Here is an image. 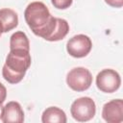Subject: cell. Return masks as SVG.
Masks as SVG:
<instances>
[{"mask_svg": "<svg viewBox=\"0 0 123 123\" xmlns=\"http://www.w3.org/2000/svg\"><path fill=\"white\" fill-rule=\"evenodd\" d=\"M31 65L30 51L25 49H12L6 58L2 68L3 78L10 84L21 82Z\"/></svg>", "mask_w": 123, "mask_h": 123, "instance_id": "6da1fadb", "label": "cell"}, {"mask_svg": "<svg viewBox=\"0 0 123 123\" xmlns=\"http://www.w3.org/2000/svg\"><path fill=\"white\" fill-rule=\"evenodd\" d=\"M51 16L52 15L46 5L39 1L30 3L24 12L25 21L36 36H38L50 20Z\"/></svg>", "mask_w": 123, "mask_h": 123, "instance_id": "7a4b0ae2", "label": "cell"}, {"mask_svg": "<svg viewBox=\"0 0 123 123\" xmlns=\"http://www.w3.org/2000/svg\"><path fill=\"white\" fill-rule=\"evenodd\" d=\"M68 32L69 24L65 19L51 16L50 20L37 37H40L48 41H58L64 38Z\"/></svg>", "mask_w": 123, "mask_h": 123, "instance_id": "3957f363", "label": "cell"}, {"mask_svg": "<svg viewBox=\"0 0 123 123\" xmlns=\"http://www.w3.org/2000/svg\"><path fill=\"white\" fill-rule=\"evenodd\" d=\"M70 112L75 120L79 122H86L94 117L96 106L90 97H80L72 103Z\"/></svg>", "mask_w": 123, "mask_h": 123, "instance_id": "277c9868", "label": "cell"}, {"mask_svg": "<svg viewBox=\"0 0 123 123\" xmlns=\"http://www.w3.org/2000/svg\"><path fill=\"white\" fill-rule=\"evenodd\" d=\"M66 84L75 91H85L89 88L92 84V75L90 71L85 67H75L67 73Z\"/></svg>", "mask_w": 123, "mask_h": 123, "instance_id": "5b68a950", "label": "cell"}, {"mask_svg": "<svg viewBox=\"0 0 123 123\" xmlns=\"http://www.w3.org/2000/svg\"><path fill=\"white\" fill-rule=\"evenodd\" d=\"M120 75L113 69H103L96 76V86L98 89L105 93L116 91L120 87Z\"/></svg>", "mask_w": 123, "mask_h": 123, "instance_id": "8992f818", "label": "cell"}, {"mask_svg": "<svg viewBox=\"0 0 123 123\" xmlns=\"http://www.w3.org/2000/svg\"><path fill=\"white\" fill-rule=\"evenodd\" d=\"M92 48L91 39L83 34L72 37L66 43L67 53L73 58H84L87 56Z\"/></svg>", "mask_w": 123, "mask_h": 123, "instance_id": "52a82bcc", "label": "cell"}, {"mask_svg": "<svg viewBox=\"0 0 123 123\" xmlns=\"http://www.w3.org/2000/svg\"><path fill=\"white\" fill-rule=\"evenodd\" d=\"M102 117L108 123H120L123 121V101L111 100L103 106Z\"/></svg>", "mask_w": 123, "mask_h": 123, "instance_id": "ba28073f", "label": "cell"}, {"mask_svg": "<svg viewBox=\"0 0 123 123\" xmlns=\"http://www.w3.org/2000/svg\"><path fill=\"white\" fill-rule=\"evenodd\" d=\"M1 120L4 123L10 122H18L21 123L24 121V111L18 102L11 101L3 107Z\"/></svg>", "mask_w": 123, "mask_h": 123, "instance_id": "9c48e42d", "label": "cell"}, {"mask_svg": "<svg viewBox=\"0 0 123 123\" xmlns=\"http://www.w3.org/2000/svg\"><path fill=\"white\" fill-rule=\"evenodd\" d=\"M18 25V15L17 13L8 8L0 10V29L2 33H7L14 29Z\"/></svg>", "mask_w": 123, "mask_h": 123, "instance_id": "30bf717a", "label": "cell"}, {"mask_svg": "<svg viewBox=\"0 0 123 123\" xmlns=\"http://www.w3.org/2000/svg\"><path fill=\"white\" fill-rule=\"evenodd\" d=\"M41 121L43 123H49V122L65 123L66 114L62 110H61L58 107H49L42 112Z\"/></svg>", "mask_w": 123, "mask_h": 123, "instance_id": "8fae6325", "label": "cell"}, {"mask_svg": "<svg viewBox=\"0 0 123 123\" xmlns=\"http://www.w3.org/2000/svg\"><path fill=\"white\" fill-rule=\"evenodd\" d=\"M12 49H25L30 51V42L25 33L17 31L11 36L10 50Z\"/></svg>", "mask_w": 123, "mask_h": 123, "instance_id": "7c38bea8", "label": "cell"}, {"mask_svg": "<svg viewBox=\"0 0 123 123\" xmlns=\"http://www.w3.org/2000/svg\"><path fill=\"white\" fill-rule=\"evenodd\" d=\"M73 0H51L52 5L59 10H65L72 5Z\"/></svg>", "mask_w": 123, "mask_h": 123, "instance_id": "4fadbf2b", "label": "cell"}, {"mask_svg": "<svg viewBox=\"0 0 123 123\" xmlns=\"http://www.w3.org/2000/svg\"><path fill=\"white\" fill-rule=\"evenodd\" d=\"M105 2L113 8H121L123 6V0H105Z\"/></svg>", "mask_w": 123, "mask_h": 123, "instance_id": "5bb4252c", "label": "cell"}, {"mask_svg": "<svg viewBox=\"0 0 123 123\" xmlns=\"http://www.w3.org/2000/svg\"><path fill=\"white\" fill-rule=\"evenodd\" d=\"M6 97H7V89L5 86L2 83H0V105L4 103V101L6 100Z\"/></svg>", "mask_w": 123, "mask_h": 123, "instance_id": "9a60e30c", "label": "cell"}, {"mask_svg": "<svg viewBox=\"0 0 123 123\" xmlns=\"http://www.w3.org/2000/svg\"><path fill=\"white\" fill-rule=\"evenodd\" d=\"M2 111H3V107H2V105H0V119L2 117Z\"/></svg>", "mask_w": 123, "mask_h": 123, "instance_id": "2e32d148", "label": "cell"}, {"mask_svg": "<svg viewBox=\"0 0 123 123\" xmlns=\"http://www.w3.org/2000/svg\"><path fill=\"white\" fill-rule=\"evenodd\" d=\"M3 33H2V31H1V29H0V37H1V35H2Z\"/></svg>", "mask_w": 123, "mask_h": 123, "instance_id": "e0dca14e", "label": "cell"}]
</instances>
